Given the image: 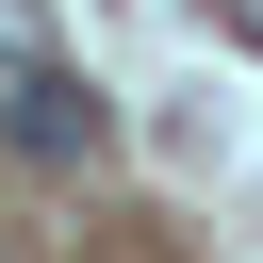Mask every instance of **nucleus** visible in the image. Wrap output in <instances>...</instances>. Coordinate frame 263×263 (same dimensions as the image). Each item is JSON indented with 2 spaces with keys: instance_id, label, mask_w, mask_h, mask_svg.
Segmentation results:
<instances>
[{
  "instance_id": "nucleus-2",
  "label": "nucleus",
  "mask_w": 263,
  "mask_h": 263,
  "mask_svg": "<svg viewBox=\"0 0 263 263\" xmlns=\"http://www.w3.org/2000/svg\"><path fill=\"white\" fill-rule=\"evenodd\" d=\"M33 66H66V16L49 0H0V82H33Z\"/></svg>"
},
{
  "instance_id": "nucleus-1",
  "label": "nucleus",
  "mask_w": 263,
  "mask_h": 263,
  "mask_svg": "<svg viewBox=\"0 0 263 263\" xmlns=\"http://www.w3.org/2000/svg\"><path fill=\"white\" fill-rule=\"evenodd\" d=\"M115 148V115H99V82L82 66H33V82H0V164H33V181H82Z\"/></svg>"
},
{
  "instance_id": "nucleus-3",
  "label": "nucleus",
  "mask_w": 263,
  "mask_h": 263,
  "mask_svg": "<svg viewBox=\"0 0 263 263\" xmlns=\"http://www.w3.org/2000/svg\"><path fill=\"white\" fill-rule=\"evenodd\" d=\"M230 33H247V49H263V0H230Z\"/></svg>"
}]
</instances>
